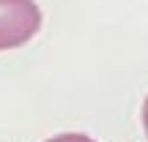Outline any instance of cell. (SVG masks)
I'll return each mask as SVG.
<instances>
[{"label": "cell", "mask_w": 148, "mask_h": 142, "mask_svg": "<svg viewBox=\"0 0 148 142\" xmlns=\"http://www.w3.org/2000/svg\"><path fill=\"white\" fill-rule=\"evenodd\" d=\"M49 142H93V139H88L85 134H60V137H55Z\"/></svg>", "instance_id": "2"}, {"label": "cell", "mask_w": 148, "mask_h": 142, "mask_svg": "<svg viewBox=\"0 0 148 142\" xmlns=\"http://www.w3.org/2000/svg\"><path fill=\"white\" fill-rule=\"evenodd\" d=\"M143 126H145V134H148V99L143 104Z\"/></svg>", "instance_id": "3"}, {"label": "cell", "mask_w": 148, "mask_h": 142, "mask_svg": "<svg viewBox=\"0 0 148 142\" xmlns=\"http://www.w3.org/2000/svg\"><path fill=\"white\" fill-rule=\"evenodd\" d=\"M41 27V8L33 0H0V49L27 44Z\"/></svg>", "instance_id": "1"}]
</instances>
